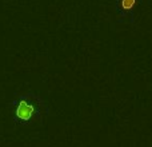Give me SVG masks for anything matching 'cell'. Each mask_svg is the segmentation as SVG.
Here are the masks:
<instances>
[{
	"label": "cell",
	"mask_w": 152,
	"mask_h": 147,
	"mask_svg": "<svg viewBox=\"0 0 152 147\" xmlns=\"http://www.w3.org/2000/svg\"><path fill=\"white\" fill-rule=\"evenodd\" d=\"M35 112V108L34 106L31 104L29 102H27L26 99H21L19 100L18 106H16V110H15V115L18 119H20V121H29V119L32 118V115H34Z\"/></svg>",
	"instance_id": "cell-1"
},
{
	"label": "cell",
	"mask_w": 152,
	"mask_h": 147,
	"mask_svg": "<svg viewBox=\"0 0 152 147\" xmlns=\"http://www.w3.org/2000/svg\"><path fill=\"white\" fill-rule=\"evenodd\" d=\"M139 0H118L116 1V11L119 16L123 19H132V12L136 7Z\"/></svg>",
	"instance_id": "cell-2"
}]
</instances>
